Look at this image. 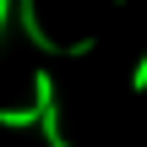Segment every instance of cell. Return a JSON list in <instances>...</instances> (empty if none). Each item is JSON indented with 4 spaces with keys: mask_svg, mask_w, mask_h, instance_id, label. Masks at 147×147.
Wrapping results in <instances>:
<instances>
[{
    "mask_svg": "<svg viewBox=\"0 0 147 147\" xmlns=\"http://www.w3.org/2000/svg\"><path fill=\"white\" fill-rule=\"evenodd\" d=\"M16 22H22V33H27V44L33 49H44V55H93L98 49V38H76V44H55L49 33H44V22H38V0H16Z\"/></svg>",
    "mask_w": 147,
    "mask_h": 147,
    "instance_id": "6da1fadb",
    "label": "cell"
},
{
    "mask_svg": "<svg viewBox=\"0 0 147 147\" xmlns=\"http://www.w3.org/2000/svg\"><path fill=\"white\" fill-rule=\"evenodd\" d=\"M33 104L44 109V120H38V125H44V142L49 147H76L60 131V104H55V76H49V71H33Z\"/></svg>",
    "mask_w": 147,
    "mask_h": 147,
    "instance_id": "7a4b0ae2",
    "label": "cell"
},
{
    "mask_svg": "<svg viewBox=\"0 0 147 147\" xmlns=\"http://www.w3.org/2000/svg\"><path fill=\"white\" fill-rule=\"evenodd\" d=\"M38 120H44L38 104H27V109H0V125H5V131H33Z\"/></svg>",
    "mask_w": 147,
    "mask_h": 147,
    "instance_id": "3957f363",
    "label": "cell"
},
{
    "mask_svg": "<svg viewBox=\"0 0 147 147\" xmlns=\"http://www.w3.org/2000/svg\"><path fill=\"white\" fill-rule=\"evenodd\" d=\"M131 87H136V93H147V55L136 60V71H131Z\"/></svg>",
    "mask_w": 147,
    "mask_h": 147,
    "instance_id": "277c9868",
    "label": "cell"
},
{
    "mask_svg": "<svg viewBox=\"0 0 147 147\" xmlns=\"http://www.w3.org/2000/svg\"><path fill=\"white\" fill-rule=\"evenodd\" d=\"M16 16V0H0V33H5V22Z\"/></svg>",
    "mask_w": 147,
    "mask_h": 147,
    "instance_id": "5b68a950",
    "label": "cell"
},
{
    "mask_svg": "<svg viewBox=\"0 0 147 147\" xmlns=\"http://www.w3.org/2000/svg\"><path fill=\"white\" fill-rule=\"evenodd\" d=\"M115 5H120V0H115Z\"/></svg>",
    "mask_w": 147,
    "mask_h": 147,
    "instance_id": "8992f818",
    "label": "cell"
}]
</instances>
